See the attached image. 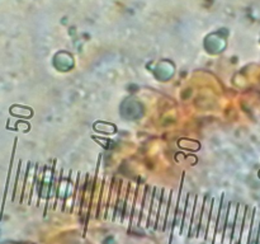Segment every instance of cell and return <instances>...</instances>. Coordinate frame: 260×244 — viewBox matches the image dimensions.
<instances>
[{
  "label": "cell",
  "instance_id": "1",
  "mask_svg": "<svg viewBox=\"0 0 260 244\" xmlns=\"http://www.w3.org/2000/svg\"><path fill=\"white\" fill-rule=\"evenodd\" d=\"M221 207L220 213H218V220H217V229H216V235H214L213 244H221L223 242V235H225V226H226V219H227V207L226 203H223V197L221 198Z\"/></svg>",
  "mask_w": 260,
  "mask_h": 244
},
{
  "label": "cell",
  "instance_id": "2",
  "mask_svg": "<svg viewBox=\"0 0 260 244\" xmlns=\"http://www.w3.org/2000/svg\"><path fill=\"white\" fill-rule=\"evenodd\" d=\"M236 206L234 203L229 205V211H227L226 226H225V235H223V244H231L234 235V228H235L236 219Z\"/></svg>",
  "mask_w": 260,
  "mask_h": 244
},
{
  "label": "cell",
  "instance_id": "3",
  "mask_svg": "<svg viewBox=\"0 0 260 244\" xmlns=\"http://www.w3.org/2000/svg\"><path fill=\"white\" fill-rule=\"evenodd\" d=\"M218 213H220V203L214 201L213 207H212V210H211L207 234H206V238H207L208 243L213 244L214 235H216V229H217V220H218Z\"/></svg>",
  "mask_w": 260,
  "mask_h": 244
},
{
  "label": "cell",
  "instance_id": "4",
  "mask_svg": "<svg viewBox=\"0 0 260 244\" xmlns=\"http://www.w3.org/2000/svg\"><path fill=\"white\" fill-rule=\"evenodd\" d=\"M193 213H194V196L193 195H188V201H187L186 213H184V220H183V228L180 234H189V230H190V226H192Z\"/></svg>",
  "mask_w": 260,
  "mask_h": 244
},
{
  "label": "cell",
  "instance_id": "5",
  "mask_svg": "<svg viewBox=\"0 0 260 244\" xmlns=\"http://www.w3.org/2000/svg\"><path fill=\"white\" fill-rule=\"evenodd\" d=\"M178 195L171 192L170 200H169V209H167V215H166V221H165V232L171 233L174 226V221H175V214H177V207H178Z\"/></svg>",
  "mask_w": 260,
  "mask_h": 244
},
{
  "label": "cell",
  "instance_id": "6",
  "mask_svg": "<svg viewBox=\"0 0 260 244\" xmlns=\"http://www.w3.org/2000/svg\"><path fill=\"white\" fill-rule=\"evenodd\" d=\"M213 201V200H212ZM211 198L207 197L205 201V206H203V214L201 216V222H199V229H198V238L205 239L206 234H207V228H208V221H210V215H211Z\"/></svg>",
  "mask_w": 260,
  "mask_h": 244
},
{
  "label": "cell",
  "instance_id": "7",
  "mask_svg": "<svg viewBox=\"0 0 260 244\" xmlns=\"http://www.w3.org/2000/svg\"><path fill=\"white\" fill-rule=\"evenodd\" d=\"M186 197L184 195H182V188H180V196L178 197V207H177V214H175V228H174V234H180L183 228V220H184V213H186V205L184 203Z\"/></svg>",
  "mask_w": 260,
  "mask_h": 244
},
{
  "label": "cell",
  "instance_id": "8",
  "mask_svg": "<svg viewBox=\"0 0 260 244\" xmlns=\"http://www.w3.org/2000/svg\"><path fill=\"white\" fill-rule=\"evenodd\" d=\"M133 198H135V185L131 183L128 187L127 197H126V205H124V214H123V224L128 225L132 220V209H133Z\"/></svg>",
  "mask_w": 260,
  "mask_h": 244
},
{
  "label": "cell",
  "instance_id": "9",
  "mask_svg": "<svg viewBox=\"0 0 260 244\" xmlns=\"http://www.w3.org/2000/svg\"><path fill=\"white\" fill-rule=\"evenodd\" d=\"M143 186L141 185L139 187V191L136 195V200H135V210H133L132 220L131 224L132 226H137L140 224V219H141V213H142V198H143Z\"/></svg>",
  "mask_w": 260,
  "mask_h": 244
},
{
  "label": "cell",
  "instance_id": "10",
  "mask_svg": "<svg viewBox=\"0 0 260 244\" xmlns=\"http://www.w3.org/2000/svg\"><path fill=\"white\" fill-rule=\"evenodd\" d=\"M167 209H169V192L165 191L164 196H163V201L160 202V209H159L158 224H156V229H158V230H164L165 229Z\"/></svg>",
  "mask_w": 260,
  "mask_h": 244
},
{
  "label": "cell",
  "instance_id": "11",
  "mask_svg": "<svg viewBox=\"0 0 260 244\" xmlns=\"http://www.w3.org/2000/svg\"><path fill=\"white\" fill-rule=\"evenodd\" d=\"M126 194H124V185L121 182V190L118 192V200H117V206H116V213H115V219L113 221H116L117 224L123 222V214H124V205H126Z\"/></svg>",
  "mask_w": 260,
  "mask_h": 244
},
{
  "label": "cell",
  "instance_id": "12",
  "mask_svg": "<svg viewBox=\"0 0 260 244\" xmlns=\"http://www.w3.org/2000/svg\"><path fill=\"white\" fill-rule=\"evenodd\" d=\"M244 211L245 207L238 205L237 206V214H236V219H235V228H234V235H233V242L231 244H236L237 242H240V238H241V232H242V222H244Z\"/></svg>",
  "mask_w": 260,
  "mask_h": 244
},
{
  "label": "cell",
  "instance_id": "13",
  "mask_svg": "<svg viewBox=\"0 0 260 244\" xmlns=\"http://www.w3.org/2000/svg\"><path fill=\"white\" fill-rule=\"evenodd\" d=\"M160 202H161V194L158 191L155 194V197H154V200H152V207H151V210H150L149 222H147V226H149V229L156 228V224H158L159 209H160Z\"/></svg>",
  "mask_w": 260,
  "mask_h": 244
},
{
  "label": "cell",
  "instance_id": "14",
  "mask_svg": "<svg viewBox=\"0 0 260 244\" xmlns=\"http://www.w3.org/2000/svg\"><path fill=\"white\" fill-rule=\"evenodd\" d=\"M201 216H202V198L198 197L197 198V203H195L194 213H193L192 226H190V230H189V237H194L195 234H198Z\"/></svg>",
  "mask_w": 260,
  "mask_h": 244
},
{
  "label": "cell",
  "instance_id": "15",
  "mask_svg": "<svg viewBox=\"0 0 260 244\" xmlns=\"http://www.w3.org/2000/svg\"><path fill=\"white\" fill-rule=\"evenodd\" d=\"M154 188H149V191L146 194L145 201H143V207L142 213H141V219H140V224L142 226L147 225L149 222V216H150V210H151V201H152V194Z\"/></svg>",
  "mask_w": 260,
  "mask_h": 244
},
{
  "label": "cell",
  "instance_id": "16",
  "mask_svg": "<svg viewBox=\"0 0 260 244\" xmlns=\"http://www.w3.org/2000/svg\"><path fill=\"white\" fill-rule=\"evenodd\" d=\"M117 183H115L113 186V191L112 194H109V200H108V206H107V215L105 218L111 221H113L115 219V213H116V206H117Z\"/></svg>",
  "mask_w": 260,
  "mask_h": 244
},
{
  "label": "cell",
  "instance_id": "17",
  "mask_svg": "<svg viewBox=\"0 0 260 244\" xmlns=\"http://www.w3.org/2000/svg\"><path fill=\"white\" fill-rule=\"evenodd\" d=\"M251 219H253V214L250 213V210H246V216L244 220V228L241 232V238H240V243L241 244H249V239H250V230H251Z\"/></svg>",
  "mask_w": 260,
  "mask_h": 244
},
{
  "label": "cell",
  "instance_id": "18",
  "mask_svg": "<svg viewBox=\"0 0 260 244\" xmlns=\"http://www.w3.org/2000/svg\"><path fill=\"white\" fill-rule=\"evenodd\" d=\"M259 214L255 210V216L254 221L251 224V230H250V239H249V244H258V233H259Z\"/></svg>",
  "mask_w": 260,
  "mask_h": 244
}]
</instances>
